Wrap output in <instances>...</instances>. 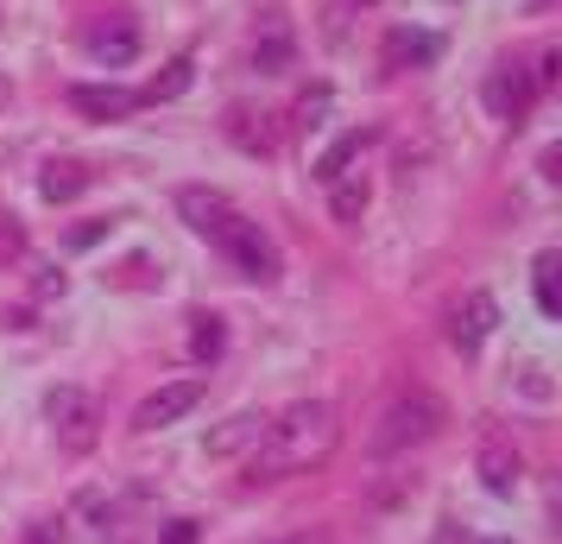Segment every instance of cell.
Returning <instances> with one entry per match:
<instances>
[{
  "mask_svg": "<svg viewBox=\"0 0 562 544\" xmlns=\"http://www.w3.org/2000/svg\"><path fill=\"white\" fill-rule=\"evenodd\" d=\"M335 437V406L329 399H297L284 412L266 418V437L247 449V481H284V475H310L316 463H329Z\"/></svg>",
  "mask_w": 562,
  "mask_h": 544,
  "instance_id": "obj_1",
  "label": "cell"
},
{
  "mask_svg": "<svg viewBox=\"0 0 562 544\" xmlns=\"http://www.w3.org/2000/svg\"><path fill=\"white\" fill-rule=\"evenodd\" d=\"M178 215L203 234L215 254L234 259L240 279H254V286H272V279H279V247H272V234L259 229L254 215H240L222 190H203V184L178 190Z\"/></svg>",
  "mask_w": 562,
  "mask_h": 544,
  "instance_id": "obj_2",
  "label": "cell"
},
{
  "mask_svg": "<svg viewBox=\"0 0 562 544\" xmlns=\"http://www.w3.org/2000/svg\"><path fill=\"white\" fill-rule=\"evenodd\" d=\"M442 424H449V406H442L436 392L411 387V392H398V399H392V406L380 412L373 449H380V456H405V449H417V443H430Z\"/></svg>",
  "mask_w": 562,
  "mask_h": 544,
  "instance_id": "obj_3",
  "label": "cell"
},
{
  "mask_svg": "<svg viewBox=\"0 0 562 544\" xmlns=\"http://www.w3.org/2000/svg\"><path fill=\"white\" fill-rule=\"evenodd\" d=\"M45 418H52L57 449H70V456H89V449L102 443V406H95V392L57 387L52 399H45Z\"/></svg>",
  "mask_w": 562,
  "mask_h": 544,
  "instance_id": "obj_4",
  "label": "cell"
},
{
  "mask_svg": "<svg viewBox=\"0 0 562 544\" xmlns=\"http://www.w3.org/2000/svg\"><path fill=\"white\" fill-rule=\"evenodd\" d=\"M481 102H486V114H493V121L518 127V121L531 114V102H537V77L518 64V57H499V64L486 70V82H481Z\"/></svg>",
  "mask_w": 562,
  "mask_h": 544,
  "instance_id": "obj_5",
  "label": "cell"
},
{
  "mask_svg": "<svg viewBox=\"0 0 562 544\" xmlns=\"http://www.w3.org/2000/svg\"><path fill=\"white\" fill-rule=\"evenodd\" d=\"M203 392H209L203 374H190V380H165L158 392H146V399H139V412H133V431H139V437H153V431H165V424L190 418L196 406H203Z\"/></svg>",
  "mask_w": 562,
  "mask_h": 544,
  "instance_id": "obj_6",
  "label": "cell"
},
{
  "mask_svg": "<svg viewBox=\"0 0 562 544\" xmlns=\"http://www.w3.org/2000/svg\"><path fill=\"white\" fill-rule=\"evenodd\" d=\"M493 330H499V304H493V291H468L456 311H449V342H456L461 355H481Z\"/></svg>",
  "mask_w": 562,
  "mask_h": 544,
  "instance_id": "obj_7",
  "label": "cell"
},
{
  "mask_svg": "<svg viewBox=\"0 0 562 544\" xmlns=\"http://www.w3.org/2000/svg\"><path fill=\"white\" fill-rule=\"evenodd\" d=\"M82 52L95 57V64H108V70H121V64H133V57H139V26H133L127 13L95 20V26L82 32Z\"/></svg>",
  "mask_w": 562,
  "mask_h": 544,
  "instance_id": "obj_8",
  "label": "cell"
},
{
  "mask_svg": "<svg viewBox=\"0 0 562 544\" xmlns=\"http://www.w3.org/2000/svg\"><path fill=\"white\" fill-rule=\"evenodd\" d=\"M70 108L89 114V121H127V114L146 108V96L139 89H114V82H77L70 89Z\"/></svg>",
  "mask_w": 562,
  "mask_h": 544,
  "instance_id": "obj_9",
  "label": "cell"
},
{
  "mask_svg": "<svg viewBox=\"0 0 562 544\" xmlns=\"http://www.w3.org/2000/svg\"><path fill=\"white\" fill-rule=\"evenodd\" d=\"M436 57H442V38L436 32H417V26H392L380 45L385 70H430Z\"/></svg>",
  "mask_w": 562,
  "mask_h": 544,
  "instance_id": "obj_10",
  "label": "cell"
},
{
  "mask_svg": "<svg viewBox=\"0 0 562 544\" xmlns=\"http://www.w3.org/2000/svg\"><path fill=\"white\" fill-rule=\"evenodd\" d=\"M474 468H481V481H486V493H518V481H525V463H518V449H512L499 431H486L481 437V456H474Z\"/></svg>",
  "mask_w": 562,
  "mask_h": 544,
  "instance_id": "obj_11",
  "label": "cell"
},
{
  "mask_svg": "<svg viewBox=\"0 0 562 544\" xmlns=\"http://www.w3.org/2000/svg\"><path fill=\"white\" fill-rule=\"evenodd\" d=\"M266 418H272V412H234L222 431H209V456H215V463H228V456H247V449L266 437Z\"/></svg>",
  "mask_w": 562,
  "mask_h": 544,
  "instance_id": "obj_12",
  "label": "cell"
},
{
  "mask_svg": "<svg viewBox=\"0 0 562 544\" xmlns=\"http://www.w3.org/2000/svg\"><path fill=\"white\" fill-rule=\"evenodd\" d=\"M531 291H537V311L543 317H562V254L557 247H543L531 259Z\"/></svg>",
  "mask_w": 562,
  "mask_h": 544,
  "instance_id": "obj_13",
  "label": "cell"
},
{
  "mask_svg": "<svg viewBox=\"0 0 562 544\" xmlns=\"http://www.w3.org/2000/svg\"><path fill=\"white\" fill-rule=\"evenodd\" d=\"M367 146H373V127H355V133H341V140H335L329 153L316 158V184H335V178H348V165H355V158L367 153Z\"/></svg>",
  "mask_w": 562,
  "mask_h": 544,
  "instance_id": "obj_14",
  "label": "cell"
},
{
  "mask_svg": "<svg viewBox=\"0 0 562 544\" xmlns=\"http://www.w3.org/2000/svg\"><path fill=\"white\" fill-rule=\"evenodd\" d=\"M82 190H89V171H82L77 158H57V165H45V178H38V197L45 203H70Z\"/></svg>",
  "mask_w": 562,
  "mask_h": 544,
  "instance_id": "obj_15",
  "label": "cell"
},
{
  "mask_svg": "<svg viewBox=\"0 0 562 544\" xmlns=\"http://www.w3.org/2000/svg\"><path fill=\"white\" fill-rule=\"evenodd\" d=\"M254 64L266 70V77H279V70H291V32H284L279 13H266V38L254 45Z\"/></svg>",
  "mask_w": 562,
  "mask_h": 544,
  "instance_id": "obj_16",
  "label": "cell"
},
{
  "mask_svg": "<svg viewBox=\"0 0 562 544\" xmlns=\"http://www.w3.org/2000/svg\"><path fill=\"white\" fill-rule=\"evenodd\" d=\"M190 355H196V362H215V355H222V317L215 311L190 317Z\"/></svg>",
  "mask_w": 562,
  "mask_h": 544,
  "instance_id": "obj_17",
  "label": "cell"
},
{
  "mask_svg": "<svg viewBox=\"0 0 562 544\" xmlns=\"http://www.w3.org/2000/svg\"><path fill=\"white\" fill-rule=\"evenodd\" d=\"M190 70H196V64H190V57H178V64H171L153 89H139V96H146V102H171V96H183V89H190Z\"/></svg>",
  "mask_w": 562,
  "mask_h": 544,
  "instance_id": "obj_18",
  "label": "cell"
},
{
  "mask_svg": "<svg viewBox=\"0 0 562 544\" xmlns=\"http://www.w3.org/2000/svg\"><path fill=\"white\" fill-rule=\"evenodd\" d=\"M329 197H335V222H360V209H367V184L335 178V184H329Z\"/></svg>",
  "mask_w": 562,
  "mask_h": 544,
  "instance_id": "obj_19",
  "label": "cell"
},
{
  "mask_svg": "<svg viewBox=\"0 0 562 544\" xmlns=\"http://www.w3.org/2000/svg\"><path fill=\"white\" fill-rule=\"evenodd\" d=\"M165 544H196V519H171L165 525Z\"/></svg>",
  "mask_w": 562,
  "mask_h": 544,
  "instance_id": "obj_20",
  "label": "cell"
},
{
  "mask_svg": "<svg viewBox=\"0 0 562 544\" xmlns=\"http://www.w3.org/2000/svg\"><path fill=\"white\" fill-rule=\"evenodd\" d=\"M291 544H329V539H323V532H304V539H291Z\"/></svg>",
  "mask_w": 562,
  "mask_h": 544,
  "instance_id": "obj_21",
  "label": "cell"
}]
</instances>
